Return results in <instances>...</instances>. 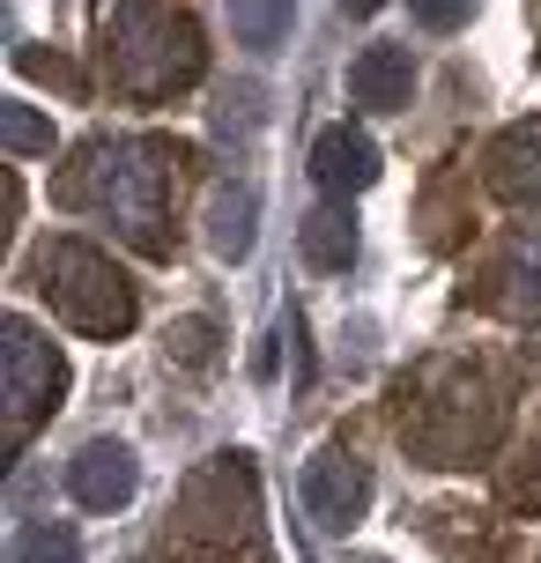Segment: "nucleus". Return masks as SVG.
<instances>
[{
    "label": "nucleus",
    "mask_w": 541,
    "mask_h": 563,
    "mask_svg": "<svg viewBox=\"0 0 541 563\" xmlns=\"http://www.w3.org/2000/svg\"><path fill=\"white\" fill-rule=\"evenodd\" d=\"M371 505V475H364V460H342V452H319L312 467H305V511H312L319 527H356Z\"/></svg>",
    "instance_id": "nucleus-1"
},
{
    "label": "nucleus",
    "mask_w": 541,
    "mask_h": 563,
    "mask_svg": "<svg viewBox=\"0 0 541 563\" xmlns=\"http://www.w3.org/2000/svg\"><path fill=\"white\" fill-rule=\"evenodd\" d=\"M312 178L327 186V194H364L371 178H378V148H371V134H356V126H327V134L312 141Z\"/></svg>",
    "instance_id": "nucleus-2"
},
{
    "label": "nucleus",
    "mask_w": 541,
    "mask_h": 563,
    "mask_svg": "<svg viewBox=\"0 0 541 563\" xmlns=\"http://www.w3.org/2000/svg\"><path fill=\"white\" fill-rule=\"evenodd\" d=\"M408 89H416V59L400 53V45H371V53H356V67H349V97H356L364 112H400Z\"/></svg>",
    "instance_id": "nucleus-3"
},
{
    "label": "nucleus",
    "mask_w": 541,
    "mask_h": 563,
    "mask_svg": "<svg viewBox=\"0 0 541 563\" xmlns=\"http://www.w3.org/2000/svg\"><path fill=\"white\" fill-rule=\"evenodd\" d=\"M67 482H75V497H82L89 511H112V505L134 497V460H126V445H89Z\"/></svg>",
    "instance_id": "nucleus-4"
},
{
    "label": "nucleus",
    "mask_w": 541,
    "mask_h": 563,
    "mask_svg": "<svg viewBox=\"0 0 541 563\" xmlns=\"http://www.w3.org/2000/svg\"><path fill=\"white\" fill-rule=\"evenodd\" d=\"M8 563H82V534L75 527H53V519H30L8 541Z\"/></svg>",
    "instance_id": "nucleus-5"
},
{
    "label": "nucleus",
    "mask_w": 541,
    "mask_h": 563,
    "mask_svg": "<svg viewBox=\"0 0 541 563\" xmlns=\"http://www.w3.org/2000/svg\"><path fill=\"white\" fill-rule=\"evenodd\" d=\"M230 30H238V45L275 53L289 37V0H230Z\"/></svg>",
    "instance_id": "nucleus-6"
},
{
    "label": "nucleus",
    "mask_w": 541,
    "mask_h": 563,
    "mask_svg": "<svg viewBox=\"0 0 541 563\" xmlns=\"http://www.w3.org/2000/svg\"><path fill=\"white\" fill-rule=\"evenodd\" d=\"M305 253H312L319 267H349V260H356V223L334 216V208L305 216Z\"/></svg>",
    "instance_id": "nucleus-7"
},
{
    "label": "nucleus",
    "mask_w": 541,
    "mask_h": 563,
    "mask_svg": "<svg viewBox=\"0 0 541 563\" xmlns=\"http://www.w3.org/2000/svg\"><path fill=\"white\" fill-rule=\"evenodd\" d=\"M253 208H260L253 186H238L230 200H216V253H223V260L253 253Z\"/></svg>",
    "instance_id": "nucleus-8"
},
{
    "label": "nucleus",
    "mask_w": 541,
    "mask_h": 563,
    "mask_svg": "<svg viewBox=\"0 0 541 563\" xmlns=\"http://www.w3.org/2000/svg\"><path fill=\"white\" fill-rule=\"evenodd\" d=\"M8 148H15V156H37V148L53 156V126L30 112V104H8Z\"/></svg>",
    "instance_id": "nucleus-9"
},
{
    "label": "nucleus",
    "mask_w": 541,
    "mask_h": 563,
    "mask_svg": "<svg viewBox=\"0 0 541 563\" xmlns=\"http://www.w3.org/2000/svg\"><path fill=\"white\" fill-rule=\"evenodd\" d=\"M408 8H416L430 30H453V23H467V15H475V0H408Z\"/></svg>",
    "instance_id": "nucleus-10"
},
{
    "label": "nucleus",
    "mask_w": 541,
    "mask_h": 563,
    "mask_svg": "<svg viewBox=\"0 0 541 563\" xmlns=\"http://www.w3.org/2000/svg\"><path fill=\"white\" fill-rule=\"evenodd\" d=\"M349 15H378V8H386V0H342Z\"/></svg>",
    "instance_id": "nucleus-11"
}]
</instances>
